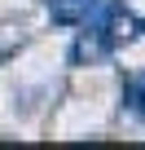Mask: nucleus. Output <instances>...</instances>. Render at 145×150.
<instances>
[{"instance_id":"4","label":"nucleus","mask_w":145,"mask_h":150,"mask_svg":"<svg viewBox=\"0 0 145 150\" xmlns=\"http://www.w3.org/2000/svg\"><path fill=\"white\" fill-rule=\"evenodd\" d=\"M127 106L136 119H145V75H136V80L127 84Z\"/></svg>"},{"instance_id":"3","label":"nucleus","mask_w":145,"mask_h":150,"mask_svg":"<svg viewBox=\"0 0 145 150\" xmlns=\"http://www.w3.org/2000/svg\"><path fill=\"white\" fill-rule=\"evenodd\" d=\"M97 5H101V0H48V13H53V22H62V27H75V22H84Z\"/></svg>"},{"instance_id":"1","label":"nucleus","mask_w":145,"mask_h":150,"mask_svg":"<svg viewBox=\"0 0 145 150\" xmlns=\"http://www.w3.org/2000/svg\"><path fill=\"white\" fill-rule=\"evenodd\" d=\"M101 31H106V40L119 49V44H132V40H141L145 22H141L132 9H123V5H110V9H106V22H101Z\"/></svg>"},{"instance_id":"2","label":"nucleus","mask_w":145,"mask_h":150,"mask_svg":"<svg viewBox=\"0 0 145 150\" xmlns=\"http://www.w3.org/2000/svg\"><path fill=\"white\" fill-rule=\"evenodd\" d=\"M110 40H106V31L97 27V31H79V40L70 44V62L75 66H97V62H106L110 57Z\"/></svg>"}]
</instances>
